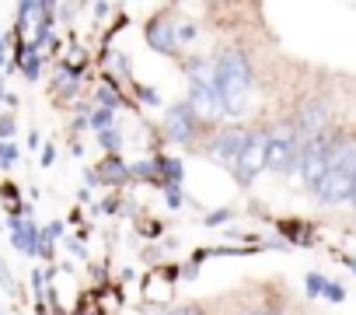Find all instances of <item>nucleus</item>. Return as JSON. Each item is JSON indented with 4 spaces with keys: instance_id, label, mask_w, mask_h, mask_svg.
<instances>
[{
    "instance_id": "obj_1",
    "label": "nucleus",
    "mask_w": 356,
    "mask_h": 315,
    "mask_svg": "<svg viewBox=\"0 0 356 315\" xmlns=\"http://www.w3.org/2000/svg\"><path fill=\"white\" fill-rule=\"evenodd\" d=\"M252 88H255V74L252 63L241 49H224L217 53V91L220 102L227 109V116H245L248 102H252Z\"/></svg>"
},
{
    "instance_id": "obj_2",
    "label": "nucleus",
    "mask_w": 356,
    "mask_h": 315,
    "mask_svg": "<svg viewBox=\"0 0 356 315\" xmlns=\"http://www.w3.org/2000/svg\"><path fill=\"white\" fill-rule=\"evenodd\" d=\"M186 74H189V109L196 112V119L203 126H220L227 109H224L220 91H217V56L189 60Z\"/></svg>"
},
{
    "instance_id": "obj_3",
    "label": "nucleus",
    "mask_w": 356,
    "mask_h": 315,
    "mask_svg": "<svg viewBox=\"0 0 356 315\" xmlns=\"http://www.w3.org/2000/svg\"><path fill=\"white\" fill-rule=\"evenodd\" d=\"M353 183H356V137H335L328 172L314 197L325 207H342L353 200Z\"/></svg>"
},
{
    "instance_id": "obj_4",
    "label": "nucleus",
    "mask_w": 356,
    "mask_h": 315,
    "mask_svg": "<svg viewBox=\"0 0 356 315\" xmlns=\"http://www.w3.org/2000/svg\"><path fill=\"white\" fill-rule=\"evenodd\" d=\"M300 162V137L293 130V123H276L269 130V154H266V172L276 176H293Z\"/></svg>"
},
{
    "instance_id": "obj_5",
    "label": "nucleus",
    "mask_w": 356,
    "mask_h": 315,
    "mask_svg": "<svg viewBox=\"0 0 356 315\" xmlns=\"http://www.w3.org/2000/svg\"><path fill=\"white\" fill-rule=\"evenodd\" d=\"M332 137H318V140H300V162H297V169H293V179L304 186V190H311V193H318V186H321V179H325V172H328V158H332Z\"/></svg>"
},
{
    "instance_id": "obj_6",
    "label": "nucleus",
    "mask_w": 356,
    "mask_h": 315,
    "mask_svg": "<svg viewBox=\"0 0 356 315\" xmlns=\"http://www.w3.org/2000/svg\"><path fill=\"white\" fill-rule=\"evenodd\" d=\"M248 133H252V130H241V126H220V130L210 137V144L203 147V154L210 158L213 165L234 172V169H238V158H241V151H245V144H248Z\"/></svg>"
},
{
    "instance_id": "obj_7",
    "label": "nucleus",
    "mask_w": 356,
    "mask_h": 315,
    "mask_svg": "<svg viewBox=\"0 0 356 315\" xmlns=\"http://www.w3.org/2000/svg\"><path fill=\"white\" fill-rule=\"evenodd\" d=\"M266 154H269V130H252L248 144L238 158V169L231 172L238 179V186H252L262 172H266Z\"/></svg>"
},
{
    "instance_id": "obj_8",
    "label": "nucleus",
    "mask_w": 356,
    "mask_h": 315,
    "mask_svg": "<svg viewBox=\"0 0 356 315\" xmlns=\"http://www.w3.org/2000/svg\"><path fill=\"white\" fill-rule=\"evenodd\" d=\"M164 133L175 144H196L203 133V123L196 119V112L189 109V102H178L164 109Z\"/></svg>"
},
{
    "instance_id": "obj_9",
    "label": "nucleus",
    "mask_w": 356,
    "mask_h": 315,
    "mask_svg": "<svg viewBox=\"0 0 356 315\" xmlns=\"http://www.w3.org/2000/svg\"><path fill=\"white\" fill-rule=\"evenodd\" d=\"M290 123H293V130H297L300 140L328 137V109H325V102H304Z\"/></svg>"
},
{
    "instance_id": "obj_10",
    "label": "nucleus",
    "mask_w": 356,
    "mask_h": 315,
    "mask_svg": "<svg viewBox=\"0 0 356 315\" xmlns=\"http://www.w3.org/2000/svg\"><path fill=\"white\" fill-rule=\"evenodd\" d=\"M143 36H147V43H150V49H157V53H164V56H178V32H175V22L168 18V15H157L147 29H143Z\"/></svg>"
},
{
    "instance_id": "obj_11",
    "label": "nucleus",
    "mask_w": 356,
    "mask_h": 315,
    "mask_svg": "<svg viewBox=\"0 0 356 315\" xmlns=\"http://www.w3.org/2000/svg\"><path fill=\"white\" fill-rule=\"evenodd\" d=\"M98 179L105 186H126L129 183V165L122 162L119 154H108L105 162H102V169H98Z\"/></svg>"
},
{
    "instance_id": "obj_12",
    "label": "nucleus",
    "mask_w": 356,
    "mask_h": 315,
    "mask_svg": "<svg viewBox=\"0 0 356 315\" xmlns=\"http://www.w3.org/2000/svg\"><path fill=\"white\" fill-rule=\"evenodd\" d=\"M112 123H115V109H102V105H95V112H91V126H95L98 133H105V130H112Z\"/></svg>"
},
{
    "instance_id": "obj_13",
    "label": "nucleus",
    "mask_w": 356,
    "mask_h": 315,
    "mask_svg": "<svg viewBox=\"0 0 356 315\" xmlns=\"http://www.w3.org/2000/svg\"><path fill=\"white\" fill-rule=\"evenodd\" d=\"M129 179L157 183V165H154V162H136V165H129Z\"/></svg>"
},
{
    "instance_id": "obj_14",
    "label": "nucleus",
    "mask_w": 356,
    "mask_h": 315,
    "mask_svg": "<svg viewBox=\"0 0 356 315\" xmlns=\"http://www.w3.org/2000/svg\"><path fill=\"white\" fill-rule=\"evenodd\" d=\"M98 144L108 151V154H119V147H122V133L112 126V130H105V133H98Z\"/></svg>"
},
{
    "instance_id": "obj_15",
    "label": "nucleus",
    "mask_w": 356,
    "mask_h": 315,
    "mask_svg": "<svg viewBox=\"0 0 356 315\" xmlns=\"http://www.w3.org/2000/svg\"><path fill=\"white\" fill-rule=\"evenodd\" d=\"M18 162V147H15V140H4L0 144V169H11Z\"/></svg>"
},
{
    "instance_id": "obj_16",
    "label": "nucleus",
    "mask_w": 356,
    "mask_h": 315,
    "mask_svg": "<svg viewBox=\"0 0 356 315\" xmlns=\"http://www.w3.org/2000/svg\"><path fill=\"white\" fill-rule=\"evenodd\" d=\"M98 105H102V109H119V95H115L112 84H102V88H98Z\"/></svg>"
},
{
    "instance_id": "obj_17",
    "label": "nucleus",
    "mask_w": 356,
    "mask_h": 315,
    "mask_svg": "<svg viewBox=\"0 0 356 315\" xmlns=\"http://www.w3.org/2000/svg\"><path fill=\"white\" fill-rule=\"evenodd\" d=\"M304 284H307V294H311V298H321L328 280H325L321 273H307V277H304Z\"/></svg>"
},
{
    "instance_id": "obj_18",
    "label": "nucleus",
    "mask_w": 356,
    "mask_h": 315,
    "mask_svg": "<svg viewBox=\"0 0 356 315\" xmlns=\"http://www.w3.org/2000/svg\"><path fill=\"white\" fill-rule=\"evenodd\" d=\"M164 203L171 207V210H178L186 200H182V186H164Z\"/></svg>"
},
{
    "instance_id": "obj_19",
    "label": "nucleus",
    "mask_w": 356,
    "mask_h": 315,
    "mask_svg": "<svg viewBox=\"0 0 356 315\" xmlns=\"http://www.w3.org/2000/svg\"><path fill=\"white\" fill-rule=\"evenodd\" d=\"M15 137V116H0V144Z\"/></svg>"
},
{
    "instance_id": "obj_20",
    "label": "nucleus",
    "mask_w": 356,
    "mask_h": 315,
    "mask_svg": "<svg viewBox=\"0 0 356 315\" xmlns=\"http://www.w3.org/2000/svg\"><path fill=\"white\" fill-rule=\"evenodd\" d=\"M321 298H328V301H335V305H339V301H346V291H342L339 284H332V280H328V284H325V294H321Z\"/></svg>"
},
{
    "instance_id": "obj_21",
    "label": "nucleus",
    "mask_w": 356,
    "mask_h": 315,
    "mask_svg": "<svg viewBox=\"0 0 356 315\" xmlns=\"http://www.w3.org/2000/svg\"><path fill=\"white\" fill-rule=\"evenodd\" d=\"M168 315H207L200 305H178V308H171Z\"/></svg>"
},
{
    "instance_id": "obj_22",
    "label": "nucleus",
    "mask_w": 356,
    "mask_h": 315,
    "mask_svg": "<svg viewBox=\"0 0 356 315\" xmlns=\"http://www.w3.org/2000/svg\"><path fill=\"white\" fill-rule=\"evenodd\" d=\"M227 217H231V210H227V207H224V210H213V214H210V217H207V224H210V228H217V224H224V221H227Z\"/></svg>"
},
{
    "instance_id": "obj_23",
    "label": "nucleus",
    "mask_w": 356,
    "mask_h": 315,
    "mask_svg": "<svg viewBox=\"0 0 356 315\" xmlns=\"http://www.w3.org/2000/svg\"><path fill=\"white\" fill-rule=\"evenodd\" d=\"M0 284H4V291H15V277L8 273V266H4V259H0Z\"/></svg>"
},
{
    "instance_id": "obj_24",
    "label": "nucleus",
    "mask_w": 356,
    "mask_h": 315,
    "mask_svg": "<svg viewBox=\"0 0 356 315\" xmlns=\"http://www.w3.org/2000/svg\"><path fill=\"white\" fill-rule=\"evenodd\" d=\"M53 162H56V147H53V144H46V147H42V165L49 169Z\"/></svg>"
},
{
    "instance_id": "obj_25",
    "label": "nucleus",
    "mask_w": 356,
    "mask_h": 315,
    "mask_svg": "<svg viewBox=\"0 0 356 315\" xmlns=\"http://www.w3.org/2000/svg\"><path fill=\"white\" fill-rule=\"evenodd\" d=\"M136 95H140L143 102H150V105H157V95H154L150 88H136Z\"/></svg>"
},
{
    "instance_id": "obj_26",
    "label": "nucleus",
    "mask_w": 356,
    "mask_h": 315,
    "mask_svg": "<svg viewBox=\"0 0 356 315\" xmlns=\"http://www.w3.org/2000/svg\"><path fill=\"white\" fill-rule=\"evenodd\" d=\"M346 266H349V270L356 273V259H353V256H346Z\"/></svg>"
},
{
    "instance_id": "obj_27",
    "label": "nucleus",
    "mask_w": 356,
    "mask_h": 315,
    "mask_svg": "<svg viewBox=\"0 0 356 315\" xmlns=\"http://www.w3.org/2000/svg\"><path fill=\"white\" fill-rule=\"evenodd\" d=\"M349 203H353V207H356V183H353V200H349Z\"/></svg>"
},
{
    "instance_id": "obj_28",
    "label": "nucleus",
    "mask_w": 356,
    "mask_h": 315,
    "mask_svg": "<svg viewBox=\"0 0 356 315\" xmlns=\"http://www.w3.org/2000/svg\"><path fill=\"white\" fill-rule=\"evenodd\" d=\"M252 315H276V312H252Z\"/></svg>"
},
{
    "instance_id": "obj_29",
    "label": "nucleus",
    "mask_w": 356,
    "mask_h": 315,
    "mask_svg": "<svg viewBox=\"0 0 356 315\" xmlns=\"http://www.w3.org/2000/svg\"><path fill=\"white\" fill-rule=\"evenodd\" d=\"M0 95H4V77H0Z\"/></svg>"
},
{
    "instance_id": "obj_30",
    "label": "nucleus",
    "mask_w": 356,
    "mask_h": 315,
    "mask_svg": "<svg viewBox=\"0 0 356 315\" xmlns=\"http://www.w3.org/2000/svg\"><path fill=\"white\" fill-rule=\"evenodd\" d=\"M0 53H4V39H0Z\"/></svg>"
},
{
    "instance_id": "obj_31",
    "label": "nucleus",
    "mask_w": 356,
    "mask_h": 315,
    "mask_svg": "<svg viewBox=\"0 0 356 315\" xmlns=\"http://www.w3.org/2000/svg\"><path fill=\"white\" fill-rule=\"evenodd\" d=\"M0 63H4V53H0Z\"/></svg>"
}]
</instances>
